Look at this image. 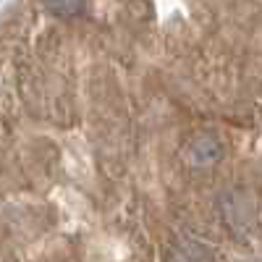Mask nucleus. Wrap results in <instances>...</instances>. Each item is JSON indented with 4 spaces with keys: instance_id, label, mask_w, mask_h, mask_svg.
Listing matches in <instances>:
<instances>
[{
    "instance_id": "1",
    "label": "nucleus",
    "mask_w": 262,
    "mask_h": 262,
    "mask_svg": "<svg viewBox=\"0 0 262 262\" xmlns=\"http://www.w3.org/2000/svg\"><path fill=\"white\" fill-rule=\"evenodd\" d=\"M221 158H223V147H221V142H217L212 134H200V137H194L184 147V160L191 168H196V170L215 165Z\"/></svg>"
},
{
    "instance_id": "2",
    "label": "nucleus",
    "mask_w": 262,
    "mask_h": 262,
    "mask_svg": "<svg viewBox=\"0 0 262 262\" xmlns=\"http://www.w3.org/2000/svg\"><path fill=\"white\" fill-rule=\"evenodd\" d=\"M173 252L181 254L189 262H215L212 249L207 244H202V242H194V238H181V242L173 247Z\"/></svg>"
},
{
    "instance_id": "3",
    "label": "nucleus",
    "mask_w": 262,
    "mask_h": 262,
    "mask_svg": "<svg viewBox=\"0 0 262 262\" xmlns=\"http://www.w3.org/2000/svg\"><path fill=\"white\" fill-rule=\"evenodd\" d=\"M45 6L55 16H79L84 11V0H45Z\"/></svg>"
},
{
    "instance_id": "4",
    "label": "nucleus",
    "mask_w": 262,
    "mask_h": 262,
    "mask_svg": "<svg viewBox=\"0 0 262 262\" xmlns=\"http://www.w3.org/2000/svg\"><path fill=\"white\" fill-rule=\"evenodd\" d=\"M168 262H189V259H184L181 254H176V252L170 249V257H168Z\"/></svg>"
}]
</instances>
